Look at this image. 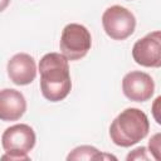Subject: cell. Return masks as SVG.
Segmentation results:
<instances>
[{"label":"cell","mask_w":161,"mask_h":161,"mask_svg":"<svg viewBox=\"0 0 161 161\" xmlns=\"http://www.w3.org/2000/svg\"><path fill=\"white\" fill-rule=\"evenodd\" d=\"M40 91L45 99L60 102L72 89L68 59L62 53H48L39 62Z\"/></svg>","instance_id":"6da1fadb"},{"label":"cell","mask_w":161,"mask_h":161,"mask_svg":"<svg viewBox=\"0 0 161 161\" xmlns=\"http://www.w3.org/2000/svg\"><path fill=\"white\" fill-rule=\"evenodd\" d=\"M150 131L147 114L140 108L123 109L109 126L111 141L119 147H131L143 140Z\"/></svg>","instance_id":"7a4b0ae2"},{"label":"cell","mask_w":161,"mask_h":161,"mask_svg":"<svg viewBox=\"0 0 161 161\" xmlns=\"http://www.w3.org/2000/svg\"><path fill=\"white\" fill-rule=\"evenodd\" d=\"M36 142V135L26 123H18L8 127L1 136V146L5 150V155L1 160L10 161H28L30 157L28 153L34 148Z\"/></svg>","instance_id":"3957f363"},{"label":"cell","mask_w":161,"mask_h":161,"mask_svg":"<svg viewBox=\"0 0 161 161\" xmlns=\"http://www.w3.org/2000/svg\"><path fill=\"white\" fill-rule=\"evenodd\" d=\"M92 47L89 30L78 23L67 24L60 34L59 48L68 60H79L87 55Z\"/></svg>","instance_id":"277c9868"},{"label":"cell","mask_w":161,"mask_h":161,"mask_svg":"<svg viewBox=\"0 0 161 161\" xmlns=\"http://www.w3.org/2000/svg\"><path fill=\"white\" fill-rule=\"evenodd\" d=\"M102 25L111 39L125 40L133 34L136 29V18L127 8L112 5L102 14Z\"/></svg>","instance_id":"5b68a950"},{"label":"cell","mask_w":161,"mask_h":161,"mask_svg":"<svg viewBox=\"0 0 161 161\" xmlns=\"http://www.w3.org/2000/svg\"><path fill=\"white\" fill-rule=\"evenodd\" d=\"M133 60L147 68H158L161 65V33L151 31L138 39L132 47Z\"/></svg>","instance_id":"8992f818"},{"label":"cell","mask_w":161,"mask_h":161,"mask_svg":"<svg viewBox=\"0 0 161 161\" xmlns=\"http://www.w3.org/2000/svg\"><path fill=\"white\" fill-rule=\"evenodd\" d=\"M122 92L130 101L146 102L155 93V82L148 73L132 70L122 79Z\"/></svg>","instance_id":"52a82bcc"},{"label":"cell","mask_w":161,"mask_h":161,"mask_svg":"<svg viewBox=\"0 0 161 161\" xmlns=\"http://www.w3.org/2000/svg\"><path fill=\"white\" fill-rule=\"evenodd\" d=\"M8 77L16 86L30 84L36 77L35 59L28 53L14 54L6 65Z\"/></svg>","instance_id":"ba28073f"},{"label":"cell","mask_w":161,"mask_h":161,"mask_svg":"<svg viewBox=\"0 0 161 161\" xmlns=\"http://www.w3.org/2000/svg\"><path fill=\"white\" fill-rule=\"evenodd\" d=\"M26 111V99L20 91L4 88L0 91V119L4 122L20 119Z\"/></svg>","instance_id":"9c48e42d"},{"label":"cell","mask_w":161,"mask_h":161,"mask_svg":"<svg viewBox=\"0 0 161 161\" xmlns=\"http://www.w3.org/2000/svg\"><path fill=\"white\" fill-rule=\"evenodd\" d=\"M103 158H113V160H116L114 156L102 153L94 146H89V145L78 146V147L73 148L68 153V156H67V160L68 161H79V160L80 161L82 160L91 161V160H103Z\"/></svg>","instance_id":"30bf717a"},{"label":"cell","mask_w":161,"mask_h":161,"mask_svg":"<svg viewBox=\"0 0 161 161\" xmlns=\"http://www.w3.org/2000/svg\"><path fill=\"white\" fill-rule=\"evenodd\" d=\"M160 137H161V135L156 133L148 141V150L152 153V157L155 160H160Z\"/></svg>","instance_id":"8fae6325"},{"label":"cell","mask_w":161,"mask_h":161,"mask_svg":"<svg viewBox=\"0 0 161 161\" xmlns=\"http://www.w3.org/2000/svg\"><path fill=\"white\" fill-rule=\"evenodd\" d=\"M148 158H150V156L147 155V148L145 146H140V147L132 150L126 157L127 161H131V160H148Z\"/></svg>","instance_id":"7c38bea8"},{"label":"cell","mask_w":161,"mask_h":161,"mask_svg":"<svg viewBox=\"0 0 161 161\" xmlns=\"http://www.w3.org/2000/svg\"><path fill=\"white\" fill-rule=\"evenodd\" d=\"M10 1H11V0H0V13H1V11H4V10L9 6Z\"/></svg>","instance_id":"4fadbf2b"}]
</instances>
